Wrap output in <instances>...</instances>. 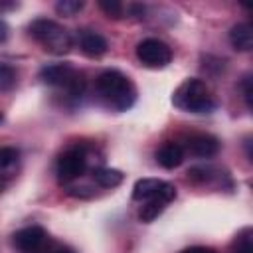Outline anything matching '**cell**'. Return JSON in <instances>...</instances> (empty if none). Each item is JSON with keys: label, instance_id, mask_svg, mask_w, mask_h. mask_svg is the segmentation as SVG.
Segmentation results:
<instances>
[{"label": "cell", "instance_id": "6da1fadb", "mask_svg": "<svg viewBox=\"0 0 253 253\" xmlns=\"http://www.w3.org/2000/svg\"><path fill=\"white\" fill-rule=\"evenodd\" d=\"M95 87L101 99L119 113L128 111L136 101V87L119 69H105L103 73H99Z\"/></svg>", "mask_w": 253, "mask_h": 253}, {"label": "cell", "instance_id": "7a4b0ae2", "mask_svg": "<svg viewBox=\"0 0 253 253\" xmlns=\"http://www.w3.org/2000/svg\"><path fill=\"white\" fill-rule=\"evenodd\" d=\"M172 103L174 107L186 113H210L215 109V99L210 87L206 85V81L196 77H190L176 87L172 95Z\"/></svg>", "mask_w": 253, "mask_h": 253}, {"label": "cell", "instance_id": "3957f363", "mask_svg": "<svg viewBox=\"0 0 253 253\" xmlns=\"http://www.w3.org/2000/svg\"><path fill=\"white\" fill-rule=\"evenodd\" d=\"M30 34L32 38H36L42 47L53 55H65L71 45H73V38L69 34V30H65L63 26H59L53 20L47 18H40L34 20L30 24Z\"/></svg>", "mask_w": 253, "mask_h": 253}, {"label": "cell", "instance_id": "277c9868", "mask_svg": "<svg viewBox=\"0 0 253 253\" xmlns=\"http://www.w3.org/2000/svg\"><path fill=\"white\" fill-rule=\"evenodd\" d=\"M40 79L45 85L65 89L67 97H71V99H79L85 93V77H83V73H79L69 63H51V65L42 67Z\"/></svg>", "mask_w": 253, "mask_h": 253}, {"label": "cell", "instance_id": "5b68a950", "mask_svg": "<svg viewBox=\"0 0 253 253\" xmlns=\"http://www.w3.org/2000/svg\"><path fill=\"white\" fill-rule=\"evenodd\" d=\"M136 57L144 67L160 69L172 61V49L158 38H146L136 43Z\"/></svg>", "mask_w": 253, "mask_h": 253}, {"label": "cell", "instance_id": "8992f818", "mask_svg": "<svg viewBox=\"0 0 253 253\" xmlns=\"http://www.w3.org/2000/svg\"><path fill=\"white\" fill-rule=\"evenodd\" d=\"M87 160H89L87 152L81 146H73V148H67L65 152H61L57 158V164H55L59 182L67 184V182H73L75 178H79L87 170Z\"/></svg>", "mask_w": 253, "mask_h": 253}, {"label": "cell", "instance_id": "52a82bcc", "mask_svg": "<svg viewBox=\"0 0 253 253\" xmlns=\"http://www.w3.org/2000/svg\"><path fill=\"white\" fill-rule=\"evenodd\" d=\"M49 239L47 231L40 225H28V227H22L18 229L14 235H12V243L16 249H20L22 253H32L36 249H40L45 241Z\"/></svg>", "mask_w": 253, "mask_h": 253}, {"label": "cell", "instance_id": "ba28073f", "mask_svg": "<svg viewBox=\"0 0 253 253\" xmlns=\"http://www.w3.org/2000/svg\"><path fill=\"white\" fill-rule=\"evenodd\" d=\"M219 148H221V142L213 134H206V132L192 134L186 140V150L196 158H211L219 152Z\"/></svg>", "mask_w": 253, "mask_h": 253}, {"label": "cell", "instance_id": "9c48e42d", "mask_svg": "<svg viewBox=\"0 0 253 253\" xmlns=\"http://www.w3.org/2000/svg\"><path fill=\"white\" fill-rule=\"evenodd\" d=\"M174 198H176V188L172 186V188H168L166 192H162V194H158V196H154V198L144 200V206H142V208H140V211H138L140 221H144V223L154 221V219L164 211V208H166Z\"/></svg>", "mask_w": 253, "mask_h": 253}, {"label": "cell", "instance_id": "30bf717a", "mask_svg": "<svg viewBox=\"0 0 253 253\" xmlns=\"http://www.w3.org/2000/svg\"><path fill=\"white\" fill-rule=\"evenodd\" d=\"M77 43L81 47V51L87 55V57H99L107 51L109 43L107 40L99 34V32H93V30H81L79 36H77Z\"/></svg>", "mask_w": 253, "mask_h": 253}, {"label": "cell", "instance_id": "8fae6325", "mask_svg": "<svg viewBox=\"0 0 253 253\" xmlns=\"http://www.w3.org/2000/svg\"><path fill=\"white\" fill-rule=\"evenodd\" d=\"M156 160L166 170L178 168L182 164V160H184V146L178 144V142H174V140H168V142H164L156 150Z\"/></svg>", "mask_w": 253, "mask_h": 253}, {"label": "cell", "instance_id": "7c38bea8", "mask_svg": "<svg viewBox=\"0 0 253 253\" xmlns=\"http://www.w3.org/2000/svg\"><path fill=\"white\" fill-rule=\"evenodd\" d=\"M168 188H172L170 182H164L158 178H142V180H136V184L132 188V198L142 202V200H148V198H154V196L166 192Z\"/></svg>", "mask_w": 253, "mask_h": 253}, {"label": "cell", "instance_id": "4fadbf2b", "mask_svg": "<svg viewBox=\"0 0 253 253\" xmlns=\"http://www.w3.org/2000/svg\"><path fill=\"white\" fill-rule=\"evenodd\" d=\"M20 170V150L14 146H0V180H10Z\"/></svg>", "mask_w": 253, "mask_h": 253}, {"label": "cell", "instance_id": "5bb4252c", "mask_svg": "<svg viewBox=\"0 0 253 253\" xmlns=\"http://www.w3.org/2000/svg\"><path fill=\"white\" fill-rule=\"evenodd\" d=\"M229 43L237 51H249L253 47V32L247 22H239L229 30Z\"/></svg>", "mask_w": 253, "mask_h": 253}, {"label": "cell", "instance_id": "9a60e30c", "mask_svg": "<svg viewBox=\"0 0 253 253\" xmlns=\"http://www.w3.org/2000/svg\"><path fill=\"white\" fill-rule=\"evenodd\" d=\"M93 180L101 188H117L125 180V174L117 168H95L93 170Z\"/></svg>", "mask_w": 253, "mask_h": 253}, {"label": "cell", "instance_id": "2e32d148", "mask_svg": "<svg viewBox=\"0 0 253 253\" xmlns=\"http://www.w3.org/2000/svg\"><path fill=\"white\" fill-rule=\"evenodd\" d=\"M16 81H18V71H16V67H12L10 63L0 61V95L12 91V89L16 87Z\"/></svg>", "mask_w": 253, "mask_h": 253}, {"label": "cell", "instance_id": "e0dca14e", "mask_svg": "<svg viewBox=\"0 0 253 253\" xmlns=\"http://www.w3.org/2000/svg\"><path fill=\"white\" fill-rule=\"evenodd\" d=\"M215 170L211 166H196L192 170H188V180L194 184H210L213 178H217L219 174H213Z\"/></svg>", "mask_w": 253, "mask_h": 253}, {"label": "cell", "instance_id": "ac0fdd59", "mask_svg": "<svg viewBox=\"0 0 253 253\" xmlns=\"http://www.w3.org/2000/svg\"><path fill=\"white\" fill-rule=\"evenodd\" d=\"M99 8L105 12L107 18H113V20L125 18V4L117 0H99Z\"/></svg>", "mask_w": 253, "mask_h": 253}, {"label": "cell", "instance_id": "d6986e66", "mask_svg": "<svg viewBox=\"0 0 253 253\" xmlns=\"http://www.w3.org/2000/svg\"><path fill=\"white\" fill-rule=\"evenodd\" d=\"M83 6L85 4L81 0H59L55 4V12L59 16H75V14H79L83 10Z\"/></svg>", "mask_w": 253, "mask_h": 253}, {"label": "cell", "instance_id": "ffe728a7", "mask_svg": "<svg viewBox=\"0 0 253 253\" xmlns=\"http://www.w3.org/2000/svg\"><path fill=\"white\" fill-rule=\"evenodd\" d=\"M233 253H253V235H251V229H243L237 239H235V249Z\"/></svg>", "mask_w": 253, "mask_h": 253}, {"label": "cell", "instance_id": "44dd1931", "mask_svg": "<svg viewBox=\"0 0 253 253\" xmlns=\"http://www.w3.org/2000/svg\"><path fill=\"white\" fill-rule=\"evenodd\" d=\"M32 253H73V249L67 247V245H63V243H57V241L47 239L40 249H36Z\"/></svg>", "mask_w": 253, "mask_h": 253}, {"label": "cell", "instance_id": "7402d4cb", "mask_svg": "<svg viewBox=\"0 0 253 253\" xmlns=\"http://www.w3.org/2000/svg\"><path fill=\"white\" fill-rule=\"evenodd\" d=\"M241 89H243L245 103H247V107L251 109V95H253V89H251V77H249V75L243 77V81H241Z\"/></svg>", "mask_w": 253, "mask_h": 253}, {"label": "cell", "instance_id": "603a6c76", "mask_svg": "<svg viewBox=\"0 0 253 253\" xmlns=\"http://www.w3.org/2000/svg\"><path fill=\"white\" fill-rule=\"evenodd\" d=\"M182 253H215L211 247H202V245H196V247H190V249H184Z\"/></svg>", "mask_w": 253, "mask_h": 253}, {"label": "cell", "instance_id": "cb8c5ba5", "mask_svg": "<svg viewBox=\"0 0 253 253\" xmlns=\"http://www.w3.org/2000/svg\"><path fill=\"white\" fill-rule=\"evenodd\" d=\"M6 38H8V26H6L4 20H0V43H2Z\"/></svg>", "mask_w": 253, "mask_h": 253}, {"label": "cell", "instance_id": "d4e9b609", "mask_svg": "<svg viewBox=\"0 0 253 253\" xmlns=\"http://www.w3.org/2000/svg\"><path fill=\"white\" fill-rule=\"evenodd\" d=\"M2 190H4V182L0 180V192H2Z\"/></svg>", "mask_w": 253, "mask_h": 253}, {"label": "cell", "instance_id": "484cf974", "mask_svg": "<svg viewBox=\"0 0 253 253\" xmlns=\"http://www.w3.org/2000/svg\"><path fill=\"white\" fill-rule=\"evenodd\" d=\"M0 123H2V113H0Z\"/></svg>", "mask_w": 253, "mask_h": 253}]
</instances>
